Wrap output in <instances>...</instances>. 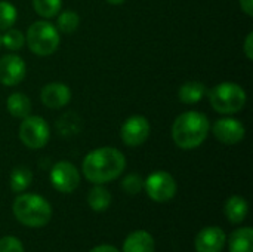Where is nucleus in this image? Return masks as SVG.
Masks as SVG:
<instances>
[{
  "mask_svg": "<svg viewBox=\"0 0 253 252\" xmlns=\"http://www.w3.org/2000/svg\"><path fill=\"white\" fill-rule=\"evenodd\" d=\"M253 230L242 227L230 236V252H253Z\"/></svg>",
  "mask_w": 253,
  "mask_h": 252,
  "instance_id": "nucleus-18",
  "label": "nucleus"
},
{
  "mask_svg": "<svg viewBox=\"0 0 253 252\" xmlns=\"http://www.w3.org/2000/svg\"><path fill=\"white\" fill-rule=\"evenodd\" d=\"M212 132H213V137L219 143L225 146H236L240 141H243L246 129H245V125L239 119L222 117L213 123Z\"/></svg>",
  "mask_w": 253,
  "mask_h": 252,
  "instance_id": "nucleus-10",
  "label": "nucleus"
},
{
  "mask_svg": "<svg viewBox=\"0 0 253 252\" xmlns=\"http://www.w3.org/2000/svg\"><path fill=\"white\" fill-rule=\"evenodd\" d=\"M6 107H7V111L13 117H18V119H24L31 113V101L22 92H15L9 95L6 101Z\"/></svg>",
  "mask_w": 253,
  "mask_h": 252,
  "instance_id": "nucleus-16",
  "label": "nucleus"
},
{
  "mask_svg": "<svg viewBox=\"0 0 253 252\" xmlns=\"http://www.w3.org/2000/svg\"><path fill=\"white\" fill-rule=\"evenodd\" d=\"M209 119L200 111H185L179 114L172 125L173 143L184 150L200 147L209 134Z\"/></svg>",
  "mask_w": 253,
  "mask_h": 252,
  "instance_id": "nucleus-2",
  "label": "nucleus"
},
{
  "mask_svg": "<svg viewBox=\"0 0 253 252\" xmlns=\"http://www.w3.org/2000/svg\"><path fill=\"white\" fill-rule=\"evenodd\" d=\"M144 189L148 198L154 202H169L176 195L175 178L165 171H156L144 181Z\"/></svg>",
  "mask_w": 253,
  "mask_h": 252,
  "instance_id": "nucleus-7",
  "label": "nucleus"
},
{
  "mask_svg": "<svg viewBox=\"0 0 253 252\" xmlns=\"http://www.w3.org/2000/svg\"><path fill=\"white\" fill-rule=\"evenodd\" d=\"M79 24H80V18H79L77 12L64 10V12H59L58 21H56V25H58L56 28H58V31L71 34L79 28Z\"/></svg>",
  "mask_w": 253,
  "mask_h": 252,
  "instance_id": "nucleus-21",
  "label": "nucleus"
},
{
  "mask_svg": "<svg viewBox=\"0 0 253 252\" xmlns=\"http://www.w3.org/2000/svg\"><path fill=\"white\" fill-rule=\"evenodd\" d=\"M205 94H206V86L203 82L199 80H190L184 83L178 91L179 101L184 104H197L199 101L203 100Z\"/></svg>",
  "mask_w": 253,
  "mask_h": 252,
  "instance_id": "nucleus-15",
  "label": "nucleus"
},
{
  "mask_svg": "<svg viewBox=\"0 0 253 252\" xmlns=\"http://www.w3.org/2000/svg\"><path fill=\"white\" fill-rule=\"evenodd\" d=\"M16 18H18L16 7L6 0H0V30L12 28Z\"/></svg>",
  "mask_w": 253,
  "mask_h": 252,
  "instance_id": "nucleus-23",
  "label": "nucleus"
},
{
  "mask_svg": "<svg viewBox=\"0 0 253 252\" xmlns=\"http://www.w3.org/2000/svg\"><path fill=\"white\" fill-rule=\"evenodd\" d=\"M248 211H249V205L242 196H231L225 202V215L233 224L242 223L246 218Z\"/></svg>",
  "mask_w": 253,
  "mask_h": 252,
  "instance_id": "nucleus-17",
  "label": "nucleus"
},
{
  "mask_svg": "<svg viewBox=\"0 0 253 252\" xmlns=\"http://www.w3.org/2000/svg\"><path fill=\"white\" fill-rule=\"evenodd\" d=\"M12 212L15 218L27 227H43L52 218L49 202L34 193H24L13 201Z\"/></svg>",
  "mask_w": 253,
  "mask_h": 252,
  "instance_id": "nucleus-3",
  "label": "nucleus"
},
{
  "mask_svg": "<svg viewBox=\"0 0 253 252\" xmlns=\"http://www.w3.org/2000/svg\"><path fill=\"white\" fill-rule=\"evenodd\" d=\"M245 53H246V58L248 59H253V33L251 31L245 40Z\"/></svg>",
  "mask_w": 253,
  "mask_h": 252,
  "instance_id": "nucleus-27",
  "label": "nucleus"
},
{
  "mask_svg": "<svg viewBox=\"0 0 253 252\" xmlns=\"http://www.w3.org/2000/svg\"><path fill=\"white\" fill-rule=\"evenodd\" d=\"M61 0H33L34 10L43 18H53L61 12Z\"/></svg>",
  "mask_w": 253,
  "mask_h": 252,
  "instance_id": "nucleus-22",
  "label": "nucleus"
},
{
  "mask_svg": "<svg viewBox=\"0 0 253 252\" xmlns=\"http://www.w3.org/2000/svg\"><path fill=\"white\" fill-rule=\"evenodd\" d=\"M107 3H110V4H122V3H125V0H107Z\"/></svg>",
  "mask_w": 253,
  "mask_h": 252,
  "instance_id": "nucleus-30",
  "label": "nucleus"
},
{
  "mask_svg": "<svg viewBox=\"0 0 253 252\" xmlns=\"http://www.w3.org/2000/svg\"><path fill=\"white\" fill-rule=\"evenodd\" d=\"M87 203L93 211L102 212V211L108 209V206L111 203V195L104 186L96 184L90 189V192L87 195Z\"/></svg>",
  "mask_w": 253,
  "mask_h": 252,
  "instance_id": "nucleus-19",
  "label": "nucleus"
},
{
  "mask_svg": "<svg viewBox=\"0 0 253 252\" xmlns=\"http://www.w3.org/2000/svg\"><path fill=\"white\" fill-rule=\"evenodd\" d=\"M40 98L42 102L47 107V108H62L65 107L70 100H71V89L61 82H52V83H46L42 91H40Z\"/></svg>",
  "mask_w": 253,
  "mask_h": 252,
  "instance_id": "nucleus-12",
  "label": "nucleus"
},
{
  "mask_svg": "<svg viewBox=\"0 0 253 252\" xmlns=\"http://www.w3.org/2000/svg\"><path fill=\"white\" fill-rule=\"evenodd\" d=\"M90 252H120L117 248L111 247V245H99L96 248H93Z\"/></svg>",
  "mask_w": 253,
  "mask_h": 252,
  "instance_id": "nucleus-29",
  "label": "nucleus"
},
{
  "mask_svg": "<svg viewBox=\"0 0 253 252\" xmlns=\"http://www.w3.org/2000/svg\"><path fill=\"white\" fill-rule=\"evenodd\" d=\"M31 181H33V174L25 166H18L10 174V189L15 193H21L25 189H28Z\"/></svg>",
  "mask_w": 253,
  "mask_h": 252,
  "instance_id": "nucleus-20",
  "label": "nucleus"
},
{
  "mask_svg": "<svg viewBox=\"0 0 253 252\" xmlns=\"http://www.w3.org/2000/svg\"><path fill=\"white\" fill-rule=\"evenodd\" d=\"M50 183L58 192L71 193L80 184V174L71 162L61 160L50 169Z\"/></svg>",
  "mask_w": 253,
  "mask_h": 252,
  "instance_id": "nucleus-8",
  "label": "nucleus"
},
{
  "mask_svg": "<svg viewBox=\"0 0 253 252\" xmlns=\"http://www.w3.org/2000/svg\"><path fill=\"white\" fill-rule=\"evenodd\" d=\"M148 135H150V122L147 120V117L141 114L130 116L122 125L120 137L123 143L129 147L142 146L147 141Z\"/></svg>",
  "mask_w": 253,
  "mask_h": 252,
  "instance_id": "nucleus-9",
  "label": "nucleus"
},
{
  "mask_svg": "<svg viewBox=\"0 0 253 252\" xmlns=\"http://www.w3.org/2000/svg\"><path fill=\"white\" fill-rule=\"evenodd\" d=\"M227 236L219 227H205L202 229L194 241L197 252H221L225 247Z\"/></svg>",
  "mask_w": 253,
  "mask_h": 252,
  "instance_id": "nucleus-13",
  "label": "nucleus"
},
{
  "mask_svg": "<svg viewBox=\"0 0 253 252\" xmlns=\"http://www.w3.org/2000/svg\"><path fill=\"white\" fill-rule=\"evenodd\" d=\"M156 244L153 236L145 230H135L132 232L125 244H123V252H154Z\"/></svg>",
  "mask_w": 253,
  "mask_h": 252,
  "instance_id": "nucleus-14",
  "label": "nucleus"
},
{
  "mask_svg": "<svg viewBox=\"0 0 253 252\" xmlns=\"http://www.w3.org/2000/svg\"><path fill=\"white\" fill-rule=\"evenodd\" d=\"M1 45H4L9 50H19L25 45V36L19 30L7 28L1 36Z\"/></svg>",
  "mask_w": 253,
  "mask_h": 252,
  "instance_id": "nucleus-24",
  "label": "nucleus"
},
{
  "mask_svg": "<svg viewBox=\"0 0 253 252\" xmlns=\"http://www.w3.org/2000/svg\"><path fill=\"white\" fill-rule=\"evenodd\" d=\"M0 252H24V247L19 239L13 236H6L0 239Z\"/></svg>",
  "mask_w": 253,
  "mask_h": 252,
  "instance_id": "nucleus-26",
  "label": "nucleus"
},
{
  "mask_svg": "<svg viewBox=\"0 0 253 252\" xmlns=\"http://www.w3.org/2000/svg\"><path fill=\"white\" fill-rule=\"evenodd\" d=\"M209 101L215 111L234 114L246 105V92L234 82H222L209 91Z\"/></svg>",
  "mask_w": 253,
  "mask_h": 252,
  "instance_id": "nucleus-4",
  "label": "nucleus"
},
{
  "mask_svg": "<svg viewBox=\"0 0 253 252\" xmlns=\"http://www.w3.org/2000/svg\"><path fill=\"white\" fill-rule=\"evenodd\" d=\"M122 189L127 195H138L144 189V180L138 174H129L122 181Z\"/></svg>",
  "mask_w": 253,
  "mask_h": 252,
  "instance_id": "nucleus-25",
  "label": "nucleus"
},
{
  "mask_svg": "<svg viewBox=\"0 0 253 252\" xmlns=\"http://www.w3.org/2000/svg\"><path fill=\"white\" fill-rule=\"evenodd\" d=\"M27 65L24 59L15 53H9L0 58V83L4 86H15L24 80Z\"/></svg>",
  "mask_w": 253,
  "mask_h": 252,
  "instance_id": "nucleus-11",
  "label": "nucleus"
},
{
  "mask_svg": "<svg viewBox=\"0 0 253 252\" xmlns=\"http://www.w3.org/2000/svg\"><path fill=\"white\" fill-rule=\"evenodd\" d=\"M240 6L248 16L253 15V0H240Z\"/></svg>",
  "mask_w": 253,
  "mask_h": 252,
  "instance_id": "nucleus-28",
  "label": "nucleus"
},
{
  "mask_svg": "<svg viewBox=\"0 0 253 252\" xmlns=\"http://www.w3.org/2000/svg\"><path fill=\"white\" fill-rule=\"evenodd\" d=\"M126 168V157L114 147H101L87 153L82 171L93 184H104L119 178Z\"/></svg>",
  "mask_w": 253,
  "mask_h": 252,
  "instance_id": "nucleus-1",
  "label": "nucleus"
},
{
  "mask_svg": "<svg viewBox=\"0 0 253 252\" xmlns=\"http://www.w3.org/2000/svg\"><path fill=\"white\" fill-rule=\"evenodd\" d=\"M25 42L33 53L39 56H47L58 49L61 37L58 28L50 22L36 21L28 27Z\"/></svg>",
  "mask_w": 253,
  "mask_h": 252,
  "instance_id": "nucleus-5",
  "label": "nucleus"
},
{
  "mask_svg": "<svg viewBox=\"0 0 253 252\" xmlns=\"http://www.w3.org/2000/svg\"><path fill=\"white\" fill-rule=\"evenodd\" d=\"M0 46H1V36H0Z\"/></svg>",
  "mask_w": 253,
  "mask_h": 252,
  "instance_id": "nucleus-31",
  "label": "nucleus"
},
{
  "mask_svg": "<svg viewBox=\"0 0 253 252\" xmlns=\"http://www.w3.org/2000/svg\"><path fill=\"white\" fill-rule=\"evenodd\" d=\"M19 138L22 144L28 149H43L50 138V129L47 122L40 116L28 114L27 117H24L19 126Z\"/></svg>",
  "mask_w": 253,
  "mask_h": 252,
  "instance_id": "nucleus-6",
  "label": "nucleus"
}]
</instances>
